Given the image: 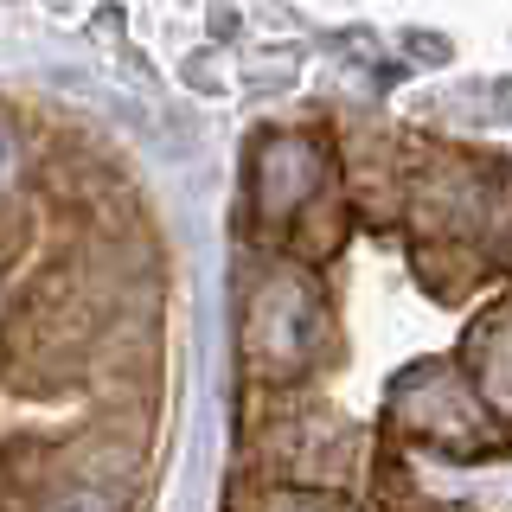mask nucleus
I'll list each match as a JSON object with an SVG mask.
<instances>
[{"label": "nucleus", "mask_w": 512, "mask_h": 512, "mask_svg": "<svg viewBox=\"0 0 512 512\" xmlns=\"http://www.w3.org/2000/svg\"><path fill=\"white\" fill-rule=\"evenodd\" d=\"M391 416L404 429H416L423 442H442V448H480V442H487V416H480L474 384L461 372H448V365H423V372H410L391 391Z\"/></svg>", "instance_id": "obj_2"}, {"label": "nucleus", "mask_w": 512, "mask_h": 512, "mask_svg": "<svg viewBox=\"0 0 512 512\" xmlns=\"http://www.w3.org/2000/svg\"><path fill=\"white\" fill-rule=\"evenodd\" d=\"M320 327H327V308H320L314 282L295 276V269H276V276L250 295L244 352L263 378H288L320 352Z\"/></svg>", "instance_id": "obj_1"}, {"label": "nucleus", "mask_w": 512, "mask_h": 512, "mask_svg": "<svg viewBox=\"0 0 512 512\" xmlns=\"http://www.w3.org/2000/svg\"><path fill=\"white\" fill-rule=\"evenodd\" d=\"M45 512H116V506H109V493H96V487H71V493H58Z\"/></svg>", "instance_id": "obj_6"}, {"label": "nucleus", "mask_w": 512, "mask_h": 512, "mask_svg": "<svg viewBox=\"0 0 512 512\" xmlns=\"http://www.w3.org/2000/svg\"><path fill=\"white\" fill-rule=\"evenodd\" d=\"M320 186H327V154L314 135H269L256 148V212L263 218H295Z\"/></svg>", "instance_id": "obj_3"}, {"label": "nucleus", "mask_w": 512, "mask_h": 512, "mask_svg": "<svg viewBox=\"0 0 512 512\" xmlns=\"http://www.w3.org/2000/svg\"><path fill=\"white\" fill-rule=\"evenodd\" d=\"M474 384H480V404L512 416V314L487 320L474 340Z\"/></svg>", "instance_id": "obj_4"}, {"label": "nucleus", "mask_w": 512, "mask_h": 512, "mask_svg": "<svg viewBox=\"0 0 512 512\" xmlns=\"http://www.w3.org/2000/svg\"><path fill=\"white\" fill-rule=\"evenodd\" d=\"M13 186H20V135L0 122V199H7Z\"/></svg>", "instance_id": "obj_5"}, {"label": "nucleus", "mask_w": 512, "mask_h": 512, "mask_svg": "<svg viewBox=\"0 0 512 512\" xmlns=\"http://www.w3.org/2000/svg\"><path fill=\"white\" fill-rule=\"evenodd\" d=\"M263 512H340V506H327V500H308V493H282V500H269Z\"/></svg>", "instance_id": "obj_7"}]
</instances>
